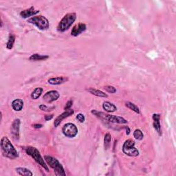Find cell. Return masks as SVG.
<instances>
[{
  "label": "cell",
  "instance_id": "6da1fadb",
  "mask_svg": "<svg viewBox=\"0 0 176 176\" xmlns=\"http://www.w3.org/2000/svg\"><path fill=\"white\" fill-rule=\"evenodd\" d=\"M1 149L3 156L10 159H15L19 157V153L14 148L9 139L6 136H3L0 142Z\"/></svg>",
  "mask_w": 176,
  "mask_h": 176
},
{
  "label": "cell",
  "instance_id": "7a4b0ae2",
  "mask_svg": "<svg viewBox=\"0 0 176 176\" xmlns=\"http://www.w3.org/2000/svg\"><path fill=\"white\" fill-rule=\"evenodd\" d=\"M76 19V14L75 13H69L66 14L62 18L57 25V30L59 32H64L72 26Z\"/></svg>",
  "mask_w": 176,
  "mask_h": 176
},
{
  "label": "cell",
  "instance_id": "3957f363",
  "mask_svg": "<svg viewBox=\"0 0 176 176\" xmlns=\"http://www.w3.org/2000/svg\"><path fill=\"white\" fill-rule=\"evenodd\" d=\"M25 153H26L28 156H30L32 158H33L35 162L39 164L40 166L43 167L47 172L49 171V168L47 165L46 164V162L43 157L41 156V153L38 151V149L34 147V146H28L25 149Z\"/></svg>",
  "mask_w": 176,
  "mask_h": 176
},
{
  "label": "cell",
  "instance_id": "277c9868",
  "mask_svg": "<svg viewBox=\"0 0 176 176\" xmlns=\"http://www.w3.org/2000/svg\"><path fill=\"white\" fill-rule=\"evenodd\" d=\"M91 113L94 116H97L98 118H101L103 120H107L108 122L116 123V124H126L127 123V120L124 119L123 117L114 116V115H110L107 114V113H104L103 112H98L96 109L91 110Z\"/></svg>",
  "mask_w": 176,
  "mask_h": 176
},
{
  "label": "cell",
  "instance_id": "5b68a950",
  "mask_svg": "<svg viewBox=\"0 0 176 176\" xmlns=\"http://www.w3.org/2000/svg\"><path fill=\"white\" fill-rule=\"evenodd\" d=\"M44 159L46 163L54 170L55 174L59 176H65L66 173L63 167L57 158L51 156H45Z\"/></svg>",
  "mask_w": 176,
  "mask_h": 176
},
{
  "label": "cell",
  "instance_id": "8992f818",
  "mask_svg": "<svg viewBox=\"0 0 176 176\" xmlns=\"http://www.w3.org/2000/svg\"><path fill=\"white\" fill-rule=\"evenodd\" d=\"M28 22L35 25L39 30H46L50 27V22L48 19L43 15L32 17L28 19Z\"/></svg>",
  "mask_w": 176,
  "mask_h": 176
},
{
  "label": "cell",
  "instance_id": "52a82bcc",
  "mask_svg": "<svg viewBox=\"0 0 176 176\" xmlns=\"http://www.w3.org/2000/svg\"><path fill=\"white\" fill-rule=\"evenodd\" d=\"M123 152L130 157H137L139 156V151L135 147V142L129 139L124 142L123 145Z\"/></svg>",
  "mask_w": 176,
  "mask_h": 176
},
{
  "label": "cell",
  "instance_id": "ba28073f",
  "mask_svg": "<svg viewBox=\"0 0 176 176\" xmlns=\"http://www.w3.org/2000/svg\"><path fill=\"white\" fill-rule=\"evenodd\" d=\"M78 128L74 123H68L65 124L63 128H62V132H63L65 136L69 138H74L78 134Z\"/></svg>",
  "mask_w": 176,
  "mask_h": 176
},
{
  "label": "cell",
  "instance_id": "9c48e42d",
  "mask_svg": "<svg viewBox=\"0 0 176 176\" xmlns=\"http://www.w3.org/2000/svg\"><path fill=\"white\" fill-rule=\"evenodd\" d=\"M21 121L19 118L14 119L10 126V134L14 140L19 139V130H20Z\"/></svg>",
  "mask_w": 176,
  "mask_h": 176
},
{
  "label": "cell",
  "instance_id": "30bf717a",
  "mask_svg": "<svg viewBox=\"0 0 176 176\" xmlns=\"http://www.w3.org/2000/svg\"><path fill=\"white\" fill-rule=\"evenodd\" d=\"M60 97V94L57 90H50L47 91L44 94L43 99L44 101H46L47 103H52V102L57 101Z\"/></svg>",
  "mask_w": 176,
  "mask_h": 176
},
{
  "label": "cell",
  "instance_id": "8fae6325",
  "mask_svg": "<svg viewBox=\"0 0 176 176\" xmlns=\"http://www.w3.org/2000/svg\"><path fill=\"white\" fill-rule=\"evenodd\" d=\"M74 111L73 109H69L68 110H65L63 113H62L61 114H60L58 117H57V118L55 119L54 122V127H57L61 123V122L63 121V119L68 118V117L72 116V114H74Z\"/></svg>",
  "mask_w": 176,
  "mask_h": 176
},
{
  "label": "cell",
  "instance_id": "7c38bea8",
  "mask_svg": "<svg viewBox=\"0 0 176 176\" xmlns=\"http://www.w3.org/2000/svg\"><path fill=\"white\" fill-rule=\"evenodd\" d=\"M87 29V25L85 24L79 23L78 24L75 25L72 28L71 31V35L73 36H77L81 34L83 32H85Z\"/></svg>",
  "mask_w": 176,
  "mask_h": 176
},
{
  "label": "cell",
  "instance_id": "4fadbf2b",
  "mask_svg": "<svg viewBox=\"0 0 176 176\" xmlns=\"http://www.w3.org/2000/svg\"><path fill=\"white\" fill-rule=\"evenodd\" d=\"M39 13V10H35L34 6H31L30 8L22 10L20 13V16L22 18H24V19H26V18H28L32 16L34 17V15H36V14H38Z\"/></svg>",
  "mask_w": 176,
  "mask_h": 176
},
{
  "label": "cell",
  "instance_id": "5bb4252c",
  "mask_svg": "<svg viewBox=\"0 0 176 176\" xmlns=\"http://www.w3.org/2000/svg\"><path fill=\"white\" fill-rule=\"evenodd\" d=\"M152 118L153 120V128L156 129L157 134L160 135H162V129H161V124L160 122V115L158 114V113H153L152 115Z\"/></svg>",
  "mask_w": 176,
  "mask_h": 176
},
{
  "label": "cell",
  "instance_id": "9a60e30c",
  "mask_svg": "<svg viewBox=\"0 0 176 176\" xmlns=\"http://www.w3.org/2000/svg\"><path fill=\"white\" fill-rule=\"evenodd\" d=\"M69 80L68 77L65 76H57V77H53V78H50L47 80V83L50 85H61L64 83H66Z\"/></svg>",
  "mask_w": 176,
  "mask_h": 176
},
{
  "label": "cell",
  "instance_id": "2e32d148",
  "mask_svg": "<svg viewBox=\"0 0 176 176\" xmlns=\"http://www.w3.org/2000/svg\"><path fill=\"white\" fill-rule=\"evenodd\" d=\"M24 101L21 98H17L14 99V101H13L12 103H11V106H12V108L13 110L16 112H20L22 110L24 107Z\"/></svg>",
  "mask_w": 176,
  "mask_h": 176
},
{
  "label": "cell",
  "instance_id": "e0dca14e",
  "mask_svg": "<svg viewBox=\"0 0 176 176\" xmlns=\"http://www.w3.org/2000/svg\"><path fill=\"white\" fill-rule=\"evenodd\" d=\"M102 108H103L105 112L109 113L114 112L117 110L116 106L109 101H105L103 103H102Z\"/></svg>",
  "mask_w": 176,
  "mask_h": 176
},
{
  "label": "cell",
  "instance_id": "ac0fdd59",
  "mask_svg": "<svg viewBox=\"0 0 176 176\" xmlns=\"http://www.w3.org/2000/svg\"><path fill=\"white\" fill-rule=\"evenodd\" d=\"M87 90L89 91L90 94H93V95H94V96H98V97H101V98H107L108 97V95L107 94H105L101 90L95 89V88L90 87V88H88Z\"/></svg>",
  "mask_w": 176,
  "mask_h": 176
},
{
  "label": "cell",
  "instance_id": "d6986e66",
  "mask_svg": "<svg viewBox=\"0 0 176 176\" xmlns=\"http://www.w3.org/2000/svg\"><path fill=\"white\" fill-rule=\"evenodd\" d=\"M15 171L19 175H22V176L33 175V173L30 170H29L28 168L24 167H17L15 168Z\"/></svg>",
  "mask_w": 176,
  "mask_h": 176
},
{
  "label": "cell",
  "instance_id": "ffe728a7",
  "mask_svg": "<svg viewBox=\"0 0 176 176\" xmlns=\"http://www.w3.org/2000/svg\"><path fill=\"white\" fill-rule=\"evenodd\" d=\"M49 58L48 55H41L39 54H34L31 55L29 58V59L30 61H43L46 60Z\"/></svg>",
  "mask_w": 176,
  "mask_h": 176
},
{
  "label": "cell",
  "instance_id": "44dd1931",
  "mask_svg": "<svg viewBox=\"0 0 176 176\" xmlns=\"http://www.w3.org/2000/svg\"><path fill=\"white\" fill-rule=\"evenodd\" d=\"M43 88L42 87H36L35 89L32 91V92L31 94V98L33 100H36L38 99L41 95L43 93Z\"/></svg>",
  "mask_w": 176,
  "mask_h": 176
},
{
  "label": "cell",
  "instance_id": "7402d4cb",
  "mask_svg": "<svg viewBox=\"0 0 176 176\" xmlns=\"http://www.w3.org/2000/svg\"><path fill=\"white\" fill-rule=\"evenodd\" d=\"M15 42V35L13 34H10L8 41L6 43V48L8 50H12Z\"/></svg>",
  "mask_w": 176,
  "mask_h": 176
},
{
  "label": "cell",
  "instance_id": "603a6c76",
  "mask_svg": "<svg viewBox=\"0 0 176 176\" xmlns=\"http://www.w3.org/2000/svg\"><path fill=\"white\" fill-rule=\"evenodd\" d=\"M125 106L127 107H128L129 109H130L132 111H134V112H135L136 113H140V109L136 105H135L134 103L131 102H127L125 103Z\"/></svg>",
  "mask_w": 176,
  "mask_h": 176
},
{
  "label": "cell",
  "instance_id": "cb8c5ba5",
  "mask_svg": "<svg viewBox=\"0 0 176 176\" xmlns=\"http://www.w3.org/2000/svg\"><path fill=\"white\" fill-rule=\"evenodd\" d=\"M111 140H112L111 135H110V134L109 133H107L105 135V137H104V147L105 150H107L109 148Z\"/></svg>",
  "mask_w": 176,
  "mask_h": 176
},
{
  "label": "cell",
  "instance_id": "d4e9b609",
  "mask_svg": "<svg viewBox=\"0 0 176 176\" xmlns=\"http://www.w3.org/2000/svg\"><path fill=\"white\" fill-rule=\"evenodd\" d=\"M134 137L138 140H141L144 138V134H143L142 131L140 129H137L134 132Z\"/></svg>",
  "mask_w": 176,
  "mask_h": 176
},
{
  "label": "cell",
  "instance_id": "484cf974",
  "mask_svg": "<svg viewBox=\"0 0 176 176\" xmlns=\"http://www.w3.org/2000/svg\"><path fill=\"white\" fill-rule=\"evenodd\" d=\"M104 89L107 91L109 93H111V94H114L116 92V89L112 85H106L104 87Z\"/></svg>",
  "mask_w": 176,
  "mask_h": 176
},
{
  "label": "cell",
  "instance_id": "4316f807",
  "mask_svg": "<svg viewBox=\"0 0 176 176\" xmlns=\"http://www.w3.org/2000/svg\"><path fill=\"white\" fill-rule=\"evenodd\" d=\"M39 109L41 110V111H45V112H50L52 111L54 109V107H49L46 106V105H40L39 107Z\"/></svg>",
  "mask_w": 176,
  "mask_h": 176
},
{
  "label": "cell",
  "instance_id": "83f0119b",
  "mask_svg": "<svg viewBox=\"0 0 176 176\" xmlns=\"http://www.w3.org/2000/svg\"><path fill=\"white\" fill-rule=\"evenodd\" d=\"M76 118L77 120L79 121V123H81L85 122V116H84V115L83 114V113H78V114L76 115Z\"/></svg>",
  "mask_w": 176,
  "mask_h": 176
},
{
  "label": "cell",
  "instance_id": "f1b7e54d",
  "mask_svg": "<svg viewBox=\"0 0 176 176\" xmlns=\"http://www.w3.org/2000/svg\"><path fill=\"white\" fill-rule=\"evenodd\" d=\"M72 104H73V101L72 100H69L67 102V103L65 104V107H64V109H65V110H68V109H69L71 107H72Z\"/></svg>",
  "mask_w": 176,
  "mask_h": 176
},
{
  "label": "cell",
  "instance_id": "f546056e",
  "mask_svg": "<svg viewBox=\"0 0 176 176\" xmlns=\"http://www.w3.org/2000/svg\"><path fill=\"white\" fill-rule=\"evenodd\" d=\"M54 117L53 114H50V115H46L45 116V120L46 121H48L51 119H52V118Z\"/></svg>",
  "mask_w": 176,
  "mask_h": 176
},
{
  "label": "cell",
  "instance_id": "4dcf8cb0",
  "mask_svg": "<svg viewBox=\"0 0 176 176\" xmlns=\"http://www.w3.org/2000/svg\"><path fill=\"white\" fill-rule=\"evenodd\" d=\"M32 127L35 128V129H40V128H41L43 127V124H33Z\"/></svg>",
  "mask_w": 176,
  "mask_h": 176
},
{
  "label": "cell",
  "instance_id": "1f68e13d",
  "mask_svg": "<svg viewBox=\"0 0 176 176\" xmlns=\"http://www.w3.org/2000/svg\"><path fill=\"white\" fill-rule=\"evenodd\" d=\"M125 129H126V134L127 135H129L130 134V129L129 128V127H125Z\"/></svg>",
  "mask_w": 176,
  "mask_h": 176
},
{
  "label": "cell",
  "instance_id": "d6a6232c",
  "mask_svg": "<svg viewBox=\"0 0 176 176\" xmlns=\"http://www.w3.org/2000/svg\"><path fill=\"white\" fill-rule=\"evenodd\" d=\"M2 26H3V21L2 20V21H1V27L2 28Z\"/></svg>",
  "mask_w": 176,
  "mask_h": 176
}]
</instances>
